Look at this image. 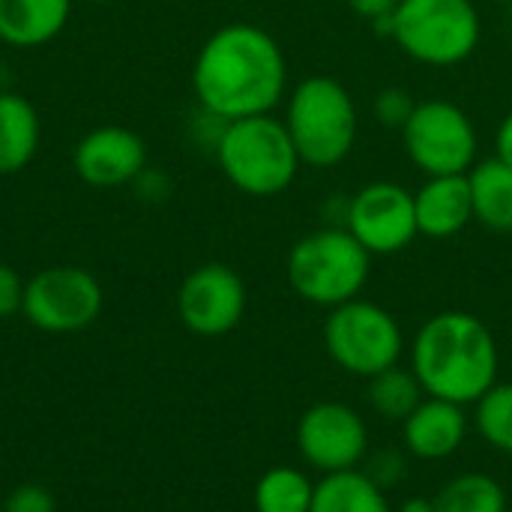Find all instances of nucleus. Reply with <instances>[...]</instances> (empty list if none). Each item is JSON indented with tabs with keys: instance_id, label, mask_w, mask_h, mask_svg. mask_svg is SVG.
Here are the masks:
<instances>
[{
	"instance_id": "1",
	"label": "nucleus",
	"mask_w": 512,
	"mask_h": 512,
	"mask_svg": "<svg viewBox=\"0 0 512 512\" xmlns=\"http://www.w3.org/2000/svg\"><path fill=\"white\" fill-rule=\"evenodd\" d=\"M192 90L201 111L222 123L273 114V108L288 96L285 51L261 24H222L198 48Z\"/></svg>"
},
{
	"instance_id": "2",
	"label": "nucleus",
	"mask_w": 512,
	"mask_h": 512,
	"mask_svg": "<svg viewBox=\"0 0 512 512\" xmlns=\"http://www.w3.org/2000/svg\"><path fill=\"white\" fill-rule=\"evenodd\" d=\"M498 366L489 324L459 309L432 315L411 345V372L423 393L456 405H477L498 384Z\"/></svg>"
},
{
	"instance_id": "3",
	"label": "nucleus",
	"mask_w": 512,
	"mask_h": 512,
	"mask_svg": "<svg viewBox=\"0 0 512 512\" xmlns=\"http://www.w3.org/2000/svg\"><path fill=\"white\" fill-rule=\"evenodd\" d=\"M282 123L303 165L336 168L357 144L360 111L339 78L309 75L288 93Z\"/></svg>"
},
{
	"instance_id": "4",
	"label": "nucleus",
	"mask_w": 512,
	"mask_h": 512,
	"mask_svg": "<svg viewBox=\"0 0 512 512\" xmlns=\"http://www.w3.org/2000/svg\"><path fill=\"white\" fill-rule=\"evenodd\" d=\"M213 153L225 180L249 198H276L288 192L303 165L285 123L273 114L225 123Z\"/></svg>"
},
{
	"instance_id": "5",
	"label": "nucleus",
	"mask_w": 512,
	"mask_h": 512,
	"mask_svg": "<svg viewBox=\"0 0 512 512\" xmlns=\"http://www.w3.org/2000/svg\"><path fill=\"white\" fill-rule=\"evenodd\" d=\"M405 57L423 66H459L480 48L483 18L474 0H399L396 12L375 27Z\"/></svg>"
},
{
	"instance_id": "6",
	"label": "nucleus",
	"mask_w": 512,
	"mask_h": 512,
	"mask_svg": "<svg viewBox=\"0 0 512 512\" xmlns=\"http://www.w3.org/2000/svg\"><path fill=\"white\" fill-rule=\"evenodd\" d=\"M285 273L300 300L336 309L363 294L372 273V255L345 225H327L303 234L291 246Z\"/></svg>"
},
{
	"instance_id": "7",
	"label": "nucleus",
	"mask_w": 512,
	"mask_h": 512,
	"mask_svg": "<svg viewBox=\"0 0 512 512\" xmlns=\"http://www.w3.org/2000/svg\"><path fill=\"white\" fill-rule=\"evenodd\" d=\"M324 348L339 369L369 381L372 375L399 366L405 336L393 312L357 297L330 309L324 321Z\"/></svg>"
},
{
	"instance_id": "8",
	"label": "nucleus",
	"mask_w": 512,
	"mask_h": 512,
	"mask_svg": "<svg viewBox=\"0 0 512 512\" xmlns=\"http://www.w3.org/2000/svg\"><path fill=\"white\" fill-rule=\"evenodd\" d=\"M402 144L408 159L426 177L468 174L480 162V132L471 114L450 99L417 102L402 129Z\"/></svg>"
},
{
	"instance_id": "9",
	"label": "nucleus",
	"mask_w": 512,
	"mask_h": 512,
	"mask_svg": "<svg viewBox=\"0 0 512 512\" xmlns=\"http://www.w3.org/2000/svg\"><path fill=\"white\" fill-rule=\"evenodd\" d=\"M21 312L36 330L78 333L102 312V288L81 267H48L24 285Z\"/></svg>"
},
{
	"instance_id": "10",
	"label": "nucleus",
	"mask_w": 512,
	"mask_h": 512,
	"mask_svg": "<svg viewBox=\"0 0 512 512\" xmlns=\"http://www.w3.org/2000/svg\"><path fill=\"white\" fill-rule=\"evenodd\" d=\"M345 228L372 258L405 252L420 237L414 192L393 180L366 183L348 201Z\"/></svg>"
},
{
	"instance_id": "11",
	"label": "nucleus",
	"mask_w": 512,
	"mask_h": 512,
	"mask_svg": "<svg viewBox=\"0 0 512 512\" xmlns=\"http://www.w3.org/2000/svg\"><path fill=\"white\" fill-rule=\"evenodd\" d=\"M297 450L324 477L351 471L369 453L366 420L345 402H318L297 423Z\"/></svg>"
},
{
	"instance_id": "12",
	"label": "nucleus",
	"mask_w": 512,
	"mask_h": 512,
	"mask_svg": "<svg viewBox=\"0 0 512 512\" xmlns=\"http://www.w3.org/2000/svg\"><path fill=\"white\" fill-rule=\"evenodd\" d=\"M177 315L195 336H225L246 315V285L228 264L195 267L177 291Z\"/></svg>"
},
{
	"instance_id": "13",
	"label": "nucleus",
	"mask_w": 512,
	"mask_h": 512,
	"mask_svg": "<svg viewBox=\"0 0 512 512\" xmlns=\"http://www.w3.org/2000/svg\"><path fill=\"white\" fill-rule=\"evenodd\" d=\"M75 171L87 186L114 189L132 183L147 168V147L138 132L123 126H99L75 147Z\"/></svg>"
},
{
	"instance_id": "14",
	"label": "nucleus",
	"mask_w": 512,
	"mask_h": 512,
	"mask_svg": "<svg viewBox=\"0 0 512 512\" xmlns=\"http://www.w3.org/2000/svg\"><path fill=\"white\" fill-rule=\"evenodd\" d=\"M468 438L465 405L426 396L414 414L402 423V444L423 462H441L462 450Z\"/></svg>"
},
{
	"instance_id": "15",
	"label": "nucleus",
	"mask_w": 512,
	"mask_h": 512,
	"mask_svg": "<svg viewBox=\"0 0 512 512\" xmlns=\"http://www.w3.org/2000/svg\"><path fill=\"white\" fill-rule=\"evenodd\" d=\"M414 210L420 237L450 240L462 234L474 222V195L468 174L426 177V183L414 192Z\"/></svg>"
},
{
	"instance_id": "16",
	"label": "nucleus",
	"mask_w": 512,
	"mask_h": 512,
	"mask_svg": "<svg viewBox=\"0 0 512 512\" xmlns=\"http://www.w3.org/2000/svg\"><path fill=\"white\" fill-rule=\"evenodd\" d=\"M72 15V0H0V42L39 48L51 42Z\"/></svg>"
},
{
	"instance_id": "17",
	"label": "nucleus",
	"mask_w": 512,
	"mask_h": 512,
	"mask_svg": "<svg viewBox=\"0 0 512 512\" xmlns=\"http://www.w3.org/2000/svg\"><path fill=\"white\" fill-rule=\"evenodd\" d=\"M42 138V123L30 99L0 90V177L24 171Z\"/></svg>"
},
{
	"instance_id": "18",
	"label": "nucleus",
	"mask_w": 512,
	"mask_h": 512,
	"mask_svg": "<svg viewBox=\"0 0 512 512\" xmlns=\"http://www.w3.org/2000/svg\"><path fill=\"white\" fill-rule=\"evenodd\" d=\"M474 222L495 234H512V165L492 156L468 171Z\"/></svg>"
},
{
	"instance_id": "19",
	"label": "nucleus",
	"mask_w": 512,
	"mask_h": 512,
	"mask_svg": "<svg viewBox=\"0 0 512 512\" xmlns=\"http://www.w3.org/2000/svg\"><path fill=\"white\" fill-rule=\"evenodd\" d=\"M312 512H393L387 492L366 471H339L315 483Z\"/></svg>"
},
{
	"instance_id": "20",
	"label": "nucleus",
	"mask_w": 512,
	"mask_h": 512,
	"mask_svg": "<svg viewBox=\"0 0 512 512\" xmlns=\"http://www.w3.org/2000/svg\"><path fill=\"white\" fill-rule=\"evenodd\" d=\"M423 399L426 393L411 369L390 366L369 378V405L390 423H405Z\"/></svg>"
},
{
	"instance_id": "21",
	"label": "nucleus",
	"mask_w": 512,
	"mask_h": 512,
	"mask_svg": "<svg viewBox=\"0 0 512 512\" xmlns=\"http://www.w3.org/2000/svg\"><path fill=\"white\" fill-rule=\"evenodd\" d=\"M312 501L315 483L291 465L270 468L255 486V512H312Z\"/></svg>"
},
{
	"instance_id": "22",
	"label": "nucleus",
	"mask_w": 512,
	"mask_h": 512,
	"mask_svg": "<svg viewBox=\"0 0 512 512\" xmlns=\"http://www.w3.org/2000/svg\"><path fill=\"white\" fill-rule=\"evenodd\" d=\"M435 512H507V492L489 474H462L435 498Z\"/></svg>"
},
{
	"instance_id": "23",
	"label": "nucleus",
	"mask_w": 512,
	"mask_h": 512,
	"mask_svg": "<svg viewBox=\"0 0 512 512\" xmlns=\"http://www.w3.org/2000/svg\"><path fill=\"white\" fill-rule=\"evenodd\" d=\"M474 426L492 450L512 456V384H495L477 402Z\"/></svg>"
},
{
	"instance_id": "24",
	"label": "nucleus",
	"mask_w": 512,
	"mask_h": 512,
	"mask_svg": "<svg viewBox=\"0 0 512 512\" xmlns=\"http://www.w3.org/2000/svg\"><path fill=\"white\" fill-rule=\"evenodd\" d=\"M417 108V99L405 90V87H384L375 102H372V111H375V120L384 126V129H405V123L411 120Z\"/></svg>"
},
{
	"instance_id": "25",
	"label": "nucleus",
	"mask_w": 512,
	"mask_h": 512,
	"mask_svg": "<svg viewBox=\"0 0 512 512\" xmlns=\"http://www.w3.org/2000/svg\"><path fill=\"white\" fill-rule=\"evenodd\" d=\"M3 512H54V498H51L48 489L27 483V486H18L9 495Z\"/></svg>"
},
{
	"instance_id": "26",
	"label": "nucleus",
	"mask_w": 512,
	"mask_h": 512,
	"mask_svg": "<svg viewBox=\"0 0 512 512\" xmlns=\"http://www.w3.org/2000/svg\"><path fill=\"white\" fill-rule=\"evenodd\" d=\"M24 285L21 276L9 267L0 264V318H12L24 306Z\"/></svg>"
},
{
	"instance_id": "27",
	"label": "nucleus",
	"mask_w": 512,
	"mask_h": 512,
	"mask_svg": "<svg viewBox=\"0 0 512 512\" xmlns=\"http://www.w3.org/2000/svg\"><path fill=\"white\" fill-rule=\"evenodd\" d=\"M366 474L387 492V486H393V483H399L402 480V474H405V462H402V456L399 453H375L372 459H369V468H366Z\"/></svg>"
},
{
	"instance_id": "28",
	"label": "nucleus",
	"mask_w": 512,
	"mask_h": 512,
	"mask_svg": "<svg viewBox=\"0 0 512 512\" xmlns=\"http://www.w3.org/2000/svg\"><path fill=\"white\" fill-rule=\"evenodd\" d=\"M345 3H348V9H351L354 15H360V18L369 21L372 27L384 24V21L396 12V6H399V0H345Z\"/></svg>"
},
{
	"instance_id": "29",
	"label": "nucleus",
	"mask_w": 512,
	"mask_h": 512,
	"mask_svg": "<svg viewBox=\"0 0 512 512\" xmlns=\"http://www.w3.org/2000/svg\"><path fill=\"white\" fill-rule=\"evenodd\" d=\"M495 156L512 165V108L504 114V120L495 132Z\"/></svg>"
},
{
	"instance_id": "30",
	"label": "nucleus",
	"mask_w": 512,
	"mask_h": 512,
	"mask_svg": "<svg viewBox=\"0 0 512 512\" xmlns=\"http://www.w3.org/2000/svg\"><path fill=\"white\" fill-rule=\"evenodd\" d=\"M399 512H435V501L432 498H408Z\"/></svg>"
},
{
	"instance_id": "31",
	"label": "nucleus",
	"mask_w": 512,
	"mask_h": 512,
	"mask_svg": "<svg viewBox=\"0 0 512 512\" xmlns=\"http://www.w3.org/2000/svg\"><path fill=\"white\" fill-rule=\"evenodd\" d=\"M87 3H111V0H87Z\"/></svg>"
},
{
	"instance_id": "32",
	"label": "nucleus",
	"mask_w": 512,
	"mask_h": 512,
	"mask_svg": "<svg viewBox=\"0 0 512 512\" xmlns=\"http://www.w3.org/2000/svg\"><path fill=\"white\" fill-rule=\"evenodd\" d=\"M0 512H3V510H0Z\"/></svg>"
}]
</instances>
